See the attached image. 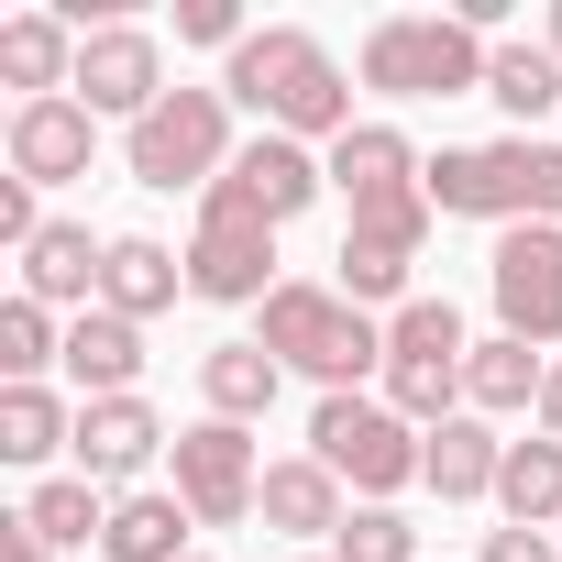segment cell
Masks as SVG:
<instances>
[{
	"label": "cell",
	"mask_w": 562,
	"mask_h": 562,
	"mask_svg": "<svg viewBox=\"0 0 562 562\" xmlns=\"http://www.w3.org/2000/svg\"><path fill=\"white\" fill-rule=\"evenodd\" d=\"M310 452H321V463H331L364 507H386L397 485H419L430 430H408L386 397H364V386H353V397H321V408H310Z\"/></svg>",
	"instance_id": "9"
},
{
	"label": "cell",
	"mask_w": 562,
	"mask_h": 562,
	"mask_svg": "<svg viewBox=\"0 0 562 562\" xmlns=\"http://www.w3.org/2000/svg\"><path fill=\"white\" fill-rule=\"evenodd\" d=\"M177 34H188V45H221V56H232V45H243L254 23L232 12V0H177Z\"/></svg>",
	"instance_id": "31"
},
{
	"label": "cell",
	"mask_w": 562,
	"mask_h": 562,
	"mask_svg": "<svg viewBox=\"0 0 562 562\" xmlns=\"http://www.w3.org/2000/svg\"><path fill=\"white\" fill-rule=\"evenodd\" d=\"M540 45H551V56H562V0H551V34H540Z\"/></svg>",
	"instance_id": "35"
},
{
	"label": "cell",
	"mask_w": 562,
	"mask_h": 562,
	"mask_svg": "<svg viewBox=\"0 0 562 562\" xmlns=\"http://www.w3.org/2000/svg\"><path fill=\"white\" fill-rule=\"evenodd\" d=\"M166 463H177V496H188V518H199V529H243V518H254V496H265L254 430H232V419H188Z\"/></svg>",
	"instance_id": "11"
},
{
	"label": "cell",
	"mask_w": 562,
	"mask_h": 562,
	"mask_svg": "<svg viewBox=\"0 0 562 562\" xmlns=\"http://www.w3.org/2000/svg\"><path fill=\"white\" fill-rule=\"evenodd\" d=\"M331 562H419V529H408L397 507H353L342 540H331Z\"/></svg>",
	"instance_id": "30"
},
{
	"label": "cell",
	"mask_w": 562,
	"mask_h": 562,
	"mask_svg": "<svg viewBox=\"0 0 562 562\" xmlns=\"http://www.w3.org/2000/svg\"><path fill=\"white\" fill-rule=\"evenodd\" d=\"M430 210L441 221H562V144L551 133H496V144H441L430 155Z\"/></svg>",
	"instance_id": "3"
},
{
	"label": "cell",
	"mask_w": 562,
	"mask_h": 562,
	"mask_svg": "<svg viewBox=\"0 0 562 562\" xmlns=\"http://www.w3.org/2000/svg\"><path fill=\"white\" fill-rule=\"evenodd\" d=\"M0 155H12L23 188H67V177H89V155H100V111H89V100H12Z\"/></svg>",
	"instance_id": "13"
},
{
	"label": "cell",
	"mask_w": 562,
	"mask_h": 562,
	"mask_svg": "<svg viewBox=\"0 0 562 562\" xmlns=\"http://www.w3.org/2000/svg\"><path fill=\"white\" fill-rule=\"evenodd\" d=\"M463 364H474V342H463V310H452V299L386 310V408H397L408 430L463 419Z\"/></svg>",
	"instance_id": "8"
},
{
	"label": "cell",
	"mask_w": 562,
	"mask_h": 562,
	"mask_svg": "<svg viewBox=\"0 0 562 562\" xmlns=\"http://www.w3.org/2000/svg\"><path fill=\"white\" fill-rule=\"evenodd\" d=\"M331 188H342V299L353 310H408V276H419V243H430V155L397 133V122H353L342 144H331Z\"/></svg>",
	"instance_id": "1"
},
{
	"label": "cell",
	"mask_w": 562,
	"mask_h": 562,
	"mask_svg": "<svg viewBox=\"0 0 562 562\" xmlns=\"http://www.w3.org/2000/svg\"><path fill=\"white\" fill-rule=\"evenodd\" d=\"M78 452V408L56 386H0V463H56Z\"/></svg>",
	"instance_id": "26"
},
{
	"label": "cell",
	"mask_w": 562,
	"mask_h": 562,
	"mask_svg": "<svg viewBox=\"0 0 562 562\" xmlns=\"http://www.w3.org/2000/svg\"><path fill=\"white\" fill-rule=\"evenodd\" d=\"M188 496L177 485H133V496H111V529H100V562H199L188 551Z\"/></svg>",
	"instance_id": "19"
},
{
	"label": "cell",
	"mask_w": 562,
	"mask_h": 562,
	"mask_svg": "<svg viewBox=\"0 0 562 562\" xmlns=\"http://www.w3.org/2000/svg\"><path fill=\"white\" fill-rule=\"evenodd\" d=\"M100 265H111V243L89 232V221H45L34 243H23V299H45V310H100Z\"/></svg>",
	"instance_id": "16"
},
{
	"label": "cell",
	"mask_w": 562,
	"mask_h": 562,
	"mask_svg": "<svg viewBox=\"0 0 562 562\" xmlns=\"http://www.w3.org/2000/svg\"><path fill=\"white\" fill-rule=\"evenodd\" d=\"M232 177L265 199V221H276V232H288V221L331 188V155H310V144H288V133H254V144L232 155Z\"/></svg>",
	"instance_id": "21"
},
{
	"label": "cell",
	"mask_w": 562,
	"mask_h": 562,
	"mask_svg": "<svg viewBox=\"0 0 562 562\" xmlns=\"http://www.w3.org/2000/svg\"><path fill=\"white\" fill-rule=\"evenodd\" d=\"M485 67H496V34H474L463 12H386L353 56V78L375 100H463V89H485Z\"/></svg>",
	"instance_id": "5"
},
{
	"label": "cell",
	"mask_w": 562,
	"mask_h": 562,
	"mask_svg": "<svg viewBox=\"0 0 562 562\" xmlns=\"http://www.w3.org/2000/svg\"><path fill=\"white\" fill-rule=\"evenodd\" d=\"M23 529H34L45 551H89V540L111 529V496H100L89 474H45V485L23 496Z\"/></svg>",
	"instance_id": "27"
},
{
	"label": "cell",
	"mask_w": 562,
	"mask_h": 562,
	"mask_svg": "<svg viewBox=\"0 0 562 562\" xmlns=\"http://www.w3.org/2000/svg\"><path fill=\"white\" fill-rule=\"evenodd\" d=\"M0 78L23 100H67L78 89V23L67 12H12L0 23Z\"/></svg>",
	"instance_id": "20"
},
{
	"label": "cell",
	"mask_w": 562,
	"mask_h": 562,
	"mask_svg": "<svg viewBox=\"0 0 562 562\" xmlns=\"http://www.w3.org/2000/svg\"><path fill=\"white\" fill-rule=\"evenodd\" d=\"M0 562H56V551H45V540H34L23 518H0Z\"/></svg>",
	"instance_id": "33"
},
{
	"label": "cell",
	"mask_w": 562,
	"mask_h": 562,
	"mask_svg": "<svg viewBox=\"0 0 562 562\" xmlns=\"http://www.w3.org/2000/svg\"><path fill=\"white\" fill-rule=\"evenodd\" d=\"M133 375H144V321L78 310V321H67V386H78V397H144Z\"/></svg>",
	"instance_id": "18"
},
{
	"label": "cell",
	"mask_w": 562,
	"mask_h": 562,
	"mask_svg": "<svg viewBox=\"0 0 562 562\" xmlns=\"http://www.w3.org/2000/svg\"><path fill=\"white\" fill-rule=\"evenodd\" d=\"M288 276H276V221H265V199L243 188V177H221L210 199H199V232H188V299H210V310H265Z\"/></svg>",
	"instance_id": "6"
},
{
	"label": "cell",
	"mask_w": 562,
	"mask_h": 562,
	"mask_svg": "<svg viewBox=\"0 0 562 562\" xmlns=\"http://www.w3.org/2000/svg\"><path fill=\"white\" fill-rule=\"evenodd\" d=\"M474 562H562V529H485Z\"/></svg>",
	"instance_id": "32"
},
{
	"label": "cell",
	"mask_w": 562,
	"mask_h": 562,
	"mask_svg": "<svg viewBox=\"0 0 562 562\" xmlns=\"http://www.w3.org/2000/svg\"><path fill=\"white\" fill-rule=\"evenodd\" d=\"M288 375H321V397H353L364 375H386V321L353 310L342 288H310V276H288V288L265 299V331H254Z\"/></svg>",
	"instance_id": "4"
},
{
	"label": "cell",
	"mask_w": 562,
	"mask_h": 562,
	"mask_svg": "<svg viewBox=\"0 0 562 562\" xmlns=\"http://www.w3.org/2000/svg\"><path fill=\"white\" fill-rule=\"evenodd\" d=\"M485 288H496V331L507 342H562V221H529V232H496L485 254Z\"/></svg>",
	"instance_id": "10"
},
{
	"label": "cell",
	"mask_w": 562,
	"mask_h": 562,
	"mask_svg": "<svg viewBox=\"0 0 562 562\" xmlns=\"http://www.w3.org/2000/svg\"><path fill=\"white\" fill-rule=\"evenodd\" d=\"M496 518H507V529H562V441H551V430L507 441V474H496Z\"/></svg>",
	"instance_id": "24"
},
{
	"label": "cell",
	"mask_w": 562,
	"mask_h": 562,
	"mask_svg": "<svg viewBox=\"0 0 562 562\" xmlns=\"http://www.w3.org/2000/svg\"><path fill=\"white\" fill-rule=\"evenodd\" d=\"M496 474H507V441H496V419H441L430 430V463H419V485L441 496V507H496Z\"/></svg>",
	"instance_id": "17"
},
{
	"label": "cell",
	"mask_w": 562,
	"mask_h": 562,
	"mask_svg": "<svg viewBox=\"0 0 562 562\" xmlns=\"http://www.w3.org/2000/svg\"><path fill=\"white\" fill-rule=\"evenodd\" d=\"M155 452H177V430H166L144 397H78V474H89L100 496H133V474H144Z\"/></svg>",
	"instance_id": "14"
},
{
	"label": "cell",
	"mask_w": 562,
	"mask_h": 562,
	"mask_svg": "<svg viewBox=\"0 0 562 562\" xmlns=\"http://www.w3.org/2000/svg\"><path fill=\"white\" fill-rule=\"evenodd\" d=\"M45 364H67V331H56L45 299H12V310H0V375H12V386H45Z\"/></svg>",
	"instance_id": "29"
},
{
	"label": "cell",
	"mask_w": 562,
	"mask_h": 562,
	"mask_svg": "<svg viewBox=\"0 0 562 562\" xmlns=\"http://www.w3.org/2000/svg\"><path fill=\"white\" fill-rule=\"evenodd\" d=\"M177 288H188V254H166L155 232H111L100 310H122V321H155V310H177Z\"/></svg>",
	"instance_id": "22"
},
{
	"label": "cell",
	"mask_w": 562,
	"mask_h": 562,
	"mask_svg": "<svg viewBox=\"0 0 562 562\" xmlns=\"http://www.w3.org/2000/svg\"><path fill=\"white\" fill-rule=\"evenodd\" d=\"M540 386H551V364L529 353V342H474V364H463V408L474 419H507V408H540Z\"/></svg>",
	"instance_id": "25"
},
{
	"label": "cell",
	"mask_w": 562,
	"mask_h": 562,
	"mask_svg": "<svg viewBox=\"0 0 562 562\" xmlns=\"http://www.w3.org/2000/svg\"><path fill=\"white\" fill-rule=\"evenodd\" d=\"M221 100H243L265 133H288V144H342L353 133V78L299 23H254L232 45V67H221Z\"/></svg>",
	"instance_id": "2"
},
{
	"label": "cell",
	"mask_w": 562,
	"mask_h": 562,
	"mask_svg": "<svg viewBox=\"0 0 562 562\" xmlns=\"http://www.w3.org/2000/svg\"><path fill=\"white\" fill-rule=\"evenodd\" d=\"M540 430L562 441V364H551V386H540Z\"/></svg>",
	"instance_id": "34"
},
{
	"label": "cell",
	"mask_w": 562,
	"mask_h": 562,
	"mask_svg": "<svg viewBox=\"0 0 562 562\" xmlns=\"http://www.w3.org/2000/svg\"><path fill=\"white\" fill-rule=\"evenodd\" d=\"M299 562H331V551H299Z\"/></svg>",
	"instance_id": "36"
},
{
	"label": "cell",
	"mask_w": 562,
	"mask_h": 562,
	"mask_svg": "<svg viewBox=\"0 0 562 562\" xmlns=\"http://www.w3.org/2000/svg\"><path fill=\"white\" fill-rule=\"evenodd\" d=\"M232 100L221 89H166L133 133H122V166H133V188H155V199H177V188H221L232 177Z\"/></svg>",
	"instance_id": "7"
},
{
	"label": "cell",
	"mask_w": 562,
	"mask_h": 562,
	"mask_svg": "<svg viewBox=\"0 0 562 562\" xmlns=\"http://www.w3.org/2000/svg\"><path fill=\"white\" fill-rule=\"evenodd\" d=\"M276 386H288V364H276L265 342H210V353H199V397H210V419H232V430H254V419L276 408Z\"/></svg>",
	"instance_id": "23"
},
{
	"label": "cell",
	"mask_w": 562,
	"mask_h": 562,
	"mask_svg": "<svg viewBox=\"0 0 562 562\" xmlns=\"http://www.w3.org/2000/svg\"><path fill=\"white\" fill-rule=\"evenodd\" d=\"M254 518H265L276 540H342V518H353V485H342L321 452H288V463H265V496H254Z\"/></svg>",
	"instance_id": "15"
},
{
	"label": "cell",
	"mask_w": 562,
	"mask_h": 562,
	"mask_svg": "<svg viewBox=\"0 0 562 562\" xmlns=\"http://www.w3.org/2000/svg\"><path fill=\"white\" fill-rule=\"evenodd\" d=\"M485 100H496L518 133H540V122L562 111V56H551V45H496V67H485Z\"/></svg>",
	"instance_id": "28"
},
{
	"label": "cell",
	"mask_w": 562,
	"mask_h": 562,
	"mask_svg": "<svg viewBox=\"0 0 562 562\" xmlns=\"http://www.w3.org/2000/svg\"><path fill=\"white\" fill-rule=\"evenodd\" d=\"M67 100H89L100 122L133 133V122L166 100V45H155L144 23H89V34H78V89H67Z\"/></svg>",
	"instance_id": "12"
}]
</instances>
